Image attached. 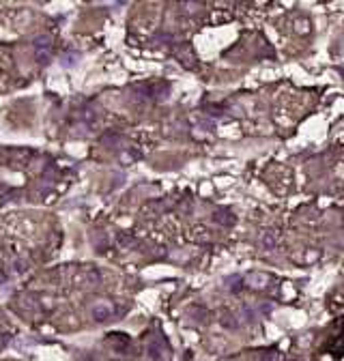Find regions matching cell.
Instances as JSON below:
<instances>
[{"label":"cell","mask_w":344,"mask_h":361,"mask_svg":"<svg viewBox=\"0 0 344 361\" xmlns=\"http://www.w3.org/2000/svg\"><path fill=\"white\" fill-rule=\"evenodd\" d=\"M276 232H271V230H267V232H263V236H260V245L265 247V250H273L276 247Z\"/></svg>","instance_id":"obj_2"},{"label":"cell","mask_w":344,"mask_h":361,"mask_svg":"<svg viewBox=\"0 0 344 361\" xmlns=\"http://www.w3.org/2000/svg\"><path fill=\"white\" fill-rule=\"evenodd\" d=\"M93 316L97 318V321H108L112 316V305L110 303H97L93 307Z\"/></svg>","instance_id":"obj_1"},{"label":"cell","mask_w":344,"mask_h":361,"mask_svg":"<svg viewBox=\"0 0 344 361\" xmlns=\"http://www.w3.org/2000/svg\"><path fill=\"white\" fill-rule=\"evenodd\" d=\"M45 41H50V39H48V37H39V39H37V47H43V45H48Z\"/></svg>","instance_id":"obj_3"}]
</instances>
